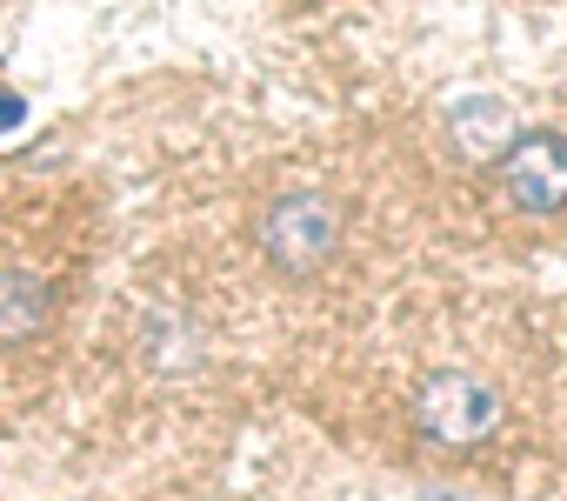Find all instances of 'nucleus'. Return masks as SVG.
I'll list each match as a JSON object with an SVG mask.
<instances>
[{"mask_svg": "<svg viewBox=\"0 0 567 501\" xmlns=\"http://www.w3.org/2000/svg\"><path fill=\"white\" fill-rule=\"evenodd\" d=\"M28 121V101L21 94H0V127H21Z\"/></svg>", "mask_w": 567, "mask_h": 501, "instance_id": "obj_6", "label": "nucleus"}, {"mask_svg": "<svg viewBox=\"0 0 567 501\" xmlns=\"http://www.w3.org/2000/svg\"><path fill=\"white\" fill-rule=\"evenodd\" d=\"M54 315V288L34 268H0V341H34Z\"/></svg>", "mask_w": 567, "mask_h": 501, "instance_id": "obj_5", "label": "nucleus"}, {"mask_svg": "<svg viewBox=\"0 0 567 501\" xmlns=\"http://www.w3.org/2000/svg\"><path fill=\"white\" fill-rule=\"evenodd\" d=\"M414 415H421V434L441 441V448H474L481 434H494L501 421V395L494 381H481L474 368H434L414 395Z\"/></svg>", "mask_w": 567, "mask_h": 501, "instance_id": "obj_2", "label": "nucleus"}, {"mask_svg": "<svg viewBox=\"0 0 567 501\" xmlns=\"http://www.w3.org/2000/svg\"><path fill=\"white\" fill-rule=\"evenodd\" d=\"M514 134H520V114H514L501 94H467V101L447 108V141H454L467 161H501Z\"/></svg>", "mask_w": 567, "mask_h": 501, "instance_id": "obj_4", "label": "nucleus"}, {"mask_svg": "<svg viewBox=\"0 0 567 501\" xmlns=\"http://www.w3.org/2000/svg\"><path fill=\"white\" fill-rule=\"evenodd\" d=\"M507 201L527 214H560L567 207V134L560 127H520L501 154Z\"/></svg>", "mask_w": 567, "mask_h": 501, "instance_id": "obj_3", "label": "nucleus"}, {"mask_svg": "<svg viewBox=\"0 0 567 501\" xmlns=\"http://www.w3.org/2000/svg\"><path fill=\"white\" fill-rule=\"evenodd\" d=\"M260 247H267V262L280 275H315L334 262V247H341V214L328 194L315 187H295V194H280L267 214H260Z\"/></svg>", "mask_w": 567, "mask_h": 501, "instance_id": "obj_1", "label": "nucleus"}]
</instances>
